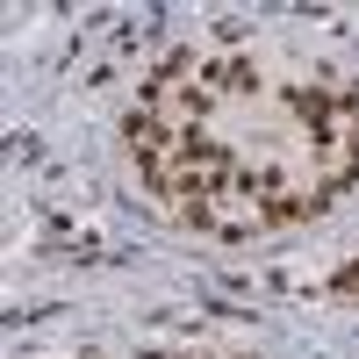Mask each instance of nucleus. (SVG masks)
<instances>
[{
  "instance_id": "nucleus-1",
  "label": "nucleus",
  "mask_w": 359,
  "mask_h": 359,
  "mask_svg": "<svg viewBox=\"0 0 359 359\" xmlns=\"http://www.w3.org/2000/svg\"><path fill=\"white\" fill-rule=\"evenodd\" d=\"M338 287H345V294H359V266H345V280H338Z\"/></svg>"
}]
</instances>
